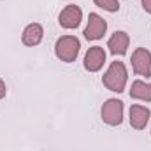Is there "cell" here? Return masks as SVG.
Listing matches in <instances>:
<instances>
[{
  "instance_id": "277c9868",
  "label": "cell",
  "mask_w": 151,
  "mask_h": 151,
  "mask_svg": "<svg viewBox=\"0 0 151 151\" xmlns=\"http://www.w3.org/2000/svg\"><path fill=\"white\" fill-rule=\"evenodd\" d=\"M132 67L135 74L148 77L151 74V53L144 47H137L132 55Z\"/></svg>"
},
{
  "instance_id": "7c38bea8",
  "label": "cell",
  "mask_w": 151,
  "mask_h": 151,
  "mask_svg": "<svg viewBox=\"0 0 151 151\" xmlns=\"http://www.w3.org/2000/svg\"><path fill=\"white\" fill-rule=\"evenodd\" d=\"M93 2H95V5H99V7H102V9L109 11V12H116L119 9L118 0H93Z\"/></svg>"
},
{
  "instance_id": "5bb4252c",
  "label": "cell",
  "mask_w": 151,
  "mask_h": 151,
  "mask_svg": "<svg viewBox=\"0 0 151 151\" xmlns=\"http://www.w3.org/2000/svg\"><path fill=\"white\" fill-rule=\"evenodd\" d=\"M142 7L151 14V0H142Z\"/></svg>"
},
{
  "instance_id": "5b68a950",
  "label": "cell",
  "mask_w": 151,
  "mask_h": 151,
  "mask_svg": "<svg viewBox=\"0 0 151 151\" xmlns=\"http://www.w3.org/2000/svg\"><path fill=\"white\" fill-rule=\"evenodd\" d=\"M106 30H107L106 19H102L99 14L91 12L90 14V19H88V27L84 30V37L88 39V40H97V39H100L106 34Z\"/></svg>"
},
{
  "instance_id": "9c48e42d",
  "label": "cell",
  "mask_w": 151,
  "mask_h": 151,
  "mask_svg": "<svg viewBox=\"0 0 151 151\" xmlns=\"http://www.w3.org/2000/svg\"><path fill=\"white\" fill-rule=\"evenodd\" d=\"M107 47L111 49L113 55H125L128 47V35L125 32H116L113 37L109 39Z\"/></svg>"
},
{
  "instance_id": "3957f363",
  "label": "cell",
  "mask_w": 151,
  "mask_h": 151,
  "mask_svg": "<svg viewBox=\"0 0 151 151\" xmlns=\"http://www.w3.org/2000/svg\"><path fill=\"white\" fill-rule=\"evenodd\" d=\"M102 119L111 127L119 125L123 121V102L118 99H109L102 107Z\"/></svg>"
},
{
  "instance_id": "7a4b0ae2",
  "label": "cell",
  "mask_w": 151,
  "mask_h": 151,
  "mask_svg": "<svg viewBox=\"0 0 151 151\" xmlns=\"http://www.w3.org/2000/svg\"><path fill=\"white\" fill-rule=\"evenodd\" d=\"M79 40L72 35H65V37H60L56 40V56L62 60V62H74L77 58V53H79Z\"/></svg>"
},
{
  "instance_id": "30bf717a",
  "label": "cell",
  "mask_w": 151,
  "mask_h": 151,
  "mask_svg": "<svg viewBox=\"0 0 151 151\" xmlns=\"http://www.w3.org/2000/svg\"><path fill=\"white\" fill-rule=\"evenodd\" d=\"M42 27L39 23H32L23 30V42L27 46H37L39 42L42 40Z\"/></svg>"
},
{
  "instance_id": "8fae6325",
  "label": "cell",
  "mask_w": 151,
  "mask_h": 151,
  "mask_svg": "<svg viewBox=\"0 0 151 151\" xmlns=\"http://www.w3.org/2000/svg\"><path fill=\"white\" fill-rule=\"evenodd\" d=\"M130 97L132 99H139V100L151 102V84L142 83V81H134L132 90H130Z\"/></svg>"
},
{
  "instance_id": "4fadbf2b",
  "label": "cell",
  "mask_w": 151,
  "mask_h": 151,
  "mask_svg": "<svg viewBox=\"0 0 151 151\" xmlns=\"http://www.w3.org/2000/svg\"><path fill=\"white\" fill-rule=\"evenodd\" d=\"M5 91H7V90H5V84H4V81L0 79V99L5 97Z\"/></svg>"
},
{
  "instance_id": "8992f818",
  "label": "cell",
  "mask_w": 151,
  "mask_h": 151,
  "mask_svg": "<svg viewBox=\"0 0 151 151\" xmlns=\"http://www.w3.org/2000/svg\"><path fill=\"white\" fill-rule=\"evenodd\" d=\"M104 62H106V53H104V49H102L100 46L90 47V49L86 51V55H84V67H86V70H90V72L100 70L102 65H104Z\"/></svg>"
},
{
  "instance_id": "6da1fadb",
  "label": "cell",
  "mask_w": 151,
  "mask_h": 151,
  "mask_svg": "<svg viewBox=\"0 0 151 151\" xmlns=\"http://www.w3.org/2000/svg\"><path fill=\"white\" fill-rule=\"evenodd\" d=\"M125 83H127V69L121 62H113L111 67L107 69V72L104 74V84L111 90V91H123L125 90Z\"/></svg>"
},
{
  "instance_id": "ba28073f",
  "label": "cell",
  "mask_w": 151,
  "mask_h": 151,
  "mask_svg": "<svg viewBox=\"0 0 151 151\" xmlns=\"http://www.w3.org/2000/svg\"><path fill=\"white\" fill-rule=\"evenodd\" d=\"M150 121V109L144 106H132L130 107V125L135 130H142Z\"/></svg>"
},
{
  "instance_id": "52a82bcc",
  "label": "cell",
  "mask_w": 151,
  "mask_h": 151,
  "mask_svg": "<svg viewBox=\"0 0 151 151\" xmlns=\"http://www.w3.org/2000/svg\"><path fill=\"white\" fill-rule=\"evenodd\" d=\"M81 18H83V11L77 7V5H67L62 12H60V25L63 28H76L79 23H81Z\"/></svg>"
}]
</instances>
